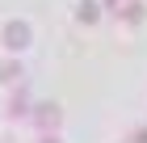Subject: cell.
I'll return each mask as SVG.
<instances>
[{"mask_svg": "<svg viewBox=\"0 0 147 143\" xmlns=\"http://www.w3.org/2000/svg\"><path fill=\"white\" fill-rule=\"evenodd\" d=\"M147 17V9L139 4V0H126V9H122V21H130V25H139Z\"/></svg>", "mask_w": 147, "mask_h": 143, "instance_id": "5", "label": "cell"}, {"mask_svg": "<svg viewBox=\"0 0 147 143\" xmlns=\"http://www.w3.org/2000/svg\"><path fill=\"white\" fill-rule=\"evenodd\" d=\"M101 4H105L109 13H122V9H126V0H101Z\"/></svg>", "mask_w": 147, "mask_h": 143, "instance_id": "7", "label": "cell"}, {"mask_svg": "<svg viewBox=\"0 0 147 143\" xmlns=\"http://www.w3.org/2000/svg\"><path fill=\"white\" fill-rule=\"evenodd\" d=\"M130 143H147V126H139V131H135V139H130Z\"/></svg>", "mask_w": 147, "mask_h": 143, "instance_id": "8", "label": "cell"}, {"mask_svg": "<svg viewBox=\"0 0 147 143\" xmlns=\"http://www.w3.org/2000/svg\"><path fill=\"white\" fill-rule=\"evenodd\" d=\"M30 38H34V34H30V25H25V21H4V30H0V42H4V51H13V55L25 51Z\"/></svg>", "mask_w": 147, "mask_h": 143, "instance_id": "1", "label": "cell"}, {"mask_svg": "<svg viewBox=\"0 0 147 143\" xmlns=\"http://www.w3.org/2000/svg\"><path fill=\"white\" fill-rule=\"evenodd\" d=\"M9 114H13V118H25V97H13L9 101Z\"/></svg>", "mask_w": 147, "mask_h": 143, "instance_id": "6", "label": "cell"}, {"mask_svg": "<svg viewBox=\"0 0 147 143\" xmlns=\"http://www.w3.org/2000/svg\"><path fill=\"white\" fill-rule=\"evenodd\" d=\"M59 118H63V114H59V105H51V101H42V105H38V110H34V122H38V126H42L46 135H51V131H55V126H59Z\"/></svg>", "mask_w": 147, "mask_h": 143, "instance_id": "2", "label": "cell"}, {"mask_svg": "<svg viewBox=\"0 0 147 143\" xmlns=\"http://www.w3.org/2000/svg\"><path fill=\"white\" fill-rule=\"evenodd\" d=\"M38 143H63V139H59V135H42Z\"/></svg>", "mask_w": 147, "mask_h": 143, "instance_id": "9", "label": "cell"}, {"mask_svg": "<svg viewBox=\"0 0 147 143\" xmlns=\"http://www.w3.org/2000/svg\"><path fill=\"white\" fill-rule=\"evenodd\" d=\"M21 80H25V72H21L17 59H4L0 63V84H21Z\"/></svg>", "mask_w": 147, "mask_h": 143, "instance_id": "3", "label": "cell"}, {"mask_svg": "<svg viewBox=\"0 0 147 143\" xmlns=\"http://www.w3.org/2000/svg\"><path fill=\"white\" fill-rule=\"evenodd\" d=\"M76 17H80L84 25H92L97 17H101V4H92V0H80V4H76Z\"/></svg>", "mask_w": 147, "mask_h": 143, "instance_id": "4", "label": "cell"}]
</instances>
